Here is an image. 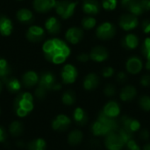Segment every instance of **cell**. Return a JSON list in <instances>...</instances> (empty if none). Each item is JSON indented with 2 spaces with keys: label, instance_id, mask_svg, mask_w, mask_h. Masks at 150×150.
I'll list each match as a JSON object with an SVG mask.
<instances>
[{
  "label": "cell",
  "instance_id": "cell-1",
  "mask_svg": "<svg viewBox=\"0 0 150 150\" xmlns=\"http://www.w3.org/2000/svg\"><path fill=\"white\" fill-rule=\"evenodd\" d=\"M45 58L53 64H62L69 57L71 49L69 44L62 39L51 38L46 40L42 46Z\"/></svg>",
  "mask_w": 150,
  "mask_h": 150
},
{
  "label": "cell",
  "instance_id": "cell-2",
  "mask_svg": "<svg viewBox=\"0 0 150 150\" xmlns=\"http://www.w3.org/2000/svg\"><path fill=\"white\" fill-rule=\"evenodd\" d=\"M120 128V123L115 118L106 116L101 112L98 117V120L93 123L91 127L92 133L95 136H106L112 132L118 131Z\"/></svg>",
  "mask_w": 150,
  "mask_h": 150
},
{
  "label": "cell",
  "instance_id": "cell-3",
  "mask_svg": "<svg viewBox=\"0 0 150 150\" xmlns=\"http://www.w3.org/2000/svg\"><path fill=\"white\" fill-rule=\"evenodd\" d=\"M33 97L29 92H23L17 96L14 101V109L19 117L26 116L33 109Z\"/></svg>",
  "mask_w": 150,
  "mask_h": 150
},
{
  "label": "cell",
  "instance_id": "cell-4",
  "mask_svg": "<svg viewBox=\"0 0 150 150\" xmlns=\"http://www.w3.org/2000/svg\"><path fill=\"white\" fill-rule=\"evenodd\" d=\"M77 3L71 0H58L56 1L54 10L57 15L62 19H69L71 18L76 9Z\"/></svg>",
  "mask_w": 150,
  "mask_h": 150
},
{
  "label": "cell",
  "instance_id": "cell-5",
  "mask_svg": "<svg viewBox=\"0 0 150 150\" xmlns=\"http://www.w3.org/2000/svg\"><path fill=\"white\" fill-rule=\"evenodd\" d=\"M117 33L116 26L111 22H104L96 29V36L101 40H108L114 37Z\"/></svg>",
  "mask_w": 150,
  "mask_h": 150
},
{
  "label": "cell",
  "instance_id": "cell-6",
  "mask_svg": "<svg viewBox=\"0 0 150 150\" xmlns=\"http://www.w3.org/2000/svg\"><path fill=\"white\" fill-rule=\"evenodd\" d=\"M138 25H139V19L137 16L129 12L122 14L119 18L120 27L126 32L134 30L138 26Z\"/></svg>",
  "mask_w": 150,
  "mask_h": 150
},
{
  "label": "cell",
  "instance_id": "cell-7",
  "mask_svg": "<svg viewBox=\"0 0 150 150\" xmlns=\"http://www.w3.org/2000/svg\"><path fill=\"white\" fill-rule=\"evenodd\" d=\"M105 146L108 150H121L124 148L125 143L118 134V131H115L105 136Z\"/></svg>",
  "mask_w": 150,
  "mask_h": 150
},
{
  "label": "cell",
  "instance_id": "cell-8",
  "mask_svg": "<svg viewBox=\"0 0 150 150\" xmlns=\"http://www.w3.org/2000/svg\"><path fill=\"white\" fill-rule=\"evenodd\" d=\"M61 76L64 83L70 84L76 82L78 76V71L74 65L68 63L62 67L61 71Z\"/></svg>",
  "mask_w": 150,
  "mask_h": 150
},
{
  "label": "cell",
  "instance_id": "cell-9",
  "mask_svg": "<svg viewBox=\"0 0 150 150\" xmlns=\"http://www.w3.org/2000/svg\"><path fill=\"white\" fill-rule=\"evenodd\" d=\"M120 5L129 13H132L137 17L145 12L141 0H120Z\"/></svg>",
  "mask_w": 150,
  "mask_h": 150
},
{
  "label": "cell",
  "instance_id": "cell-10",
  "mask_svg": "<svg viewBox=\"0 0 150 150\" xmlns=\"http://www.w3.org/2000/svg\"><path fill=\"white\" fill-rule=\"evenodd\" d=\"M25 37L30 42H40L45 37V29L40 25H31L25 33Z\"/></svg>",
  "mask_w": 150,
  "mask_h": 150
},
{
  "label": "cell",
  "instance_id": "cell-11",
  "mask_svg": "<svg viewBox=\"0 0 150 150\" xmlns=\"http://www.w3.org/2000/svg\"><path fill=\"white\" fill-rule=\"evenodd\" d=\"M56 83L57 81L55 76L50 71H44L39 76V86L43 88L47 91L53 90Z\"/></svg>",
  "mask_w": 150,
  "mask_h": 150
},
{
  "label": "cell",
  "instance_id": "cell-12",
  "mask_svg": "<svg viewBox=\"0 0 150 150\" xmlns=\"http://www.w3.org/2000/svg\"><path fill=\"white\" fill-rule=\"evenodd\" d=\"M83 38V30L77 26H72L69 28L65 33L66 40L72 45L78 44Z\"/></svg>",
  "mask_w": 150,
  "mask_h": 150
},
{
  "label": "cell",
  "instance_id": "cell-13",
  "mask_svg": "<svg viewBox=\"0 0 150 150\" xmlns=\"http://www.w3.org/2000/svg\"><path fill=\"white\" fill-rule=\"evenodd\" d=\"M142 68H143V62L137 55H133L129 57L126 62V69L127 72L132 75L139 74L142 70Z\"/></svg>",
  "mask_w": 150,
  "mask_h": 150
},
{
  "label": "cell",
  "instance_id": "cell-14",
  "mask_svg": "<svg viewBox=\"0 0 150 150\" xmlns=\"http://www.w3.org/2000/svg\"><path fill=\"white\" fill-rule=\"evenodd\" d=\"M120 127L134 134L136 131L140 130L141 123L139 120H135V119H134L128 115H124L120 119Z\"/></svg>",
  "mask_w": 150,
  "mask_h": 150
},
{
  "label": "cell",
  "instance_id": "cell-15",
  "mask_svg": "<svg viewBox=\"0 0 150 150\" xmlns=\"http://www.w3.org/2000/svg\"><path fill=\"white\" fill-rule=\"evenodd\" d=\"M109 58V52L106 47L103 46L94 47L90 53V59L96 62H102Z\"/></svg>",
  "mask_w": 150,
  "mask_h": 150
},
{
  "label": "cell",
  "instance_id": "cell-16",
  "mask_svg": "<svg viewBox=\"0 0 150 150\" xmlns=\"http://www.w3.org/2000/svg\"><path fill=\"white\" fill-rule=\"evenodd\" d=\"M56 0H33V7L39 13H47L54 9Z\"/></svg>",
  "mask_w": 150,
  "mask_h": 150
},
{
  "label": "cell",
  "instance_id": "cell-17",
  "mask_svg": "<svg viewBox=\"0 0 150 150\" xmlns=\"http://www.w3.org/2000/svg\"><path fill=\"white\" fill-rule=\"evenodd\" d=\"M82 8L87 16H96L100 12L101 10L100 4L98 0H83Z\"/></svg>",
  "mask_w": 150,
  "mask_h": 150
},
{
  "label": "cell",
  "instance_id": "cell-18",
  "mask_svg": "<svg viewBox=\"0 0 150 150\" xmlns=\"http://www.w3.org/2000/svg\"><path fill=\"white\" fill-rule=\"evenodd\" d=\"M44 29L50 34L52 35H55L58 34L61 31V22L59 21V19L54 17V16H51L49 18H47V20L45 21L44 24Z\"/></svg>",
  "mask_w": 150,
  "mask_h": 150
},
{
  "label": "cell",
  "instance_id": "cell-19",
  "mask_svg": "<svg viewBox=\"0 0 150 150\" xmlns=\"http://www.w3.org/2000/svg\"><path fill=\"white\" fill-rule=\"evenodd\" d=\"M121 47L126 50H134L139 45V38L134 33H127L121 39Z\"/></svg>",
  "mask_w": 150,
  "mask_h": 150
},
{
  "label": "cell",
  "instance_id": "cell-20",
  "mask_svg": "<svg viewBox=\"0 0 150 150\" xmlns=\"http://www.w3.org/2000/svg\"><path fill=\"white\" fill-rule=\"evenodd\" d=\"M13 32V24L10 18L0 15V34L4 37L10 36Z\"/></svg>",
  "mask_w": 150,
  "mask_h": 150
},
{
  "label": "cell",
  "instance_id": "cell-21",
  "mask_svg": "<svg viewBox=\"0 0 150 150\" xmlns=\"http://www.w3.org/2000/svg\"><path fill=\"white\" fill-rule=\"evenodd\" d=\"M16 18L22 24H31L34 20V14L27 8H21L17 11Z\"/></svg>",
  "mask_w": 150,
  "mask_h": 150
},
{
  "label": "cell",
  "instance_id": "cell-22",
  "mask_svg": "<svg viewBox=\"0 0 150 150\" xmlns=\"http://www.w3.org/2000/svg\"><path fill=\"white\" fill-rule=\"evenodd\" d=\"M70 119L66 116V115H59L57 116V118L53 121L52 123V127L54 130L57 131H65L69 128V127L70 126Z\"/></svg>",
  "mask_w": 150,
  "mask_h": 150
},
{
  "label": "cell",
  "instance_id": "cell-23",
  "mask_svg": "<svg viewBox=\"0 0 150 150\" xmlns=\"http://www.w3.org/2000/svg\"><path fill=\"white\" fill-rule=\"evenodd\" d=\"M137 96V90L133 85H126L124 86L120 93V98L124 102L132 101Z\"/></svg>",
  "mask_w": 150,
  "mask_h": 150
},
{
  "label": "cell",
  "instance_id": "cell-24",
  "mask_svg": "<svg viewBox=\"0 0 150 150\" xmlns=\"http://www.w3.org/2000/svg\"><path fill=\"white\" fill-rule=\"evenodd\" d=\"M99 84V77L95 73H89L83 79V88L86 91H92Z\"/></svg>",
  "mask_w": 150,
  "mask_h": 150
},
{
  "label": "cell",
  "instance_id": "cell-25",
  "mask_svg": "<svg viewBox=\"0 0 150 150\" xmlns=\"http://www.w3.org/2000/svg\"><path fill=\"white\" fill-rule=\"evenodd\" d=\"M39 83V76L35 71H26L22 76V83L25 87H33Z\"/></svg>",
  "mask_w": 150,
  "mask_h": 150
},
{
  "label": "cell",
  "instance_id": "cell-26",
  "mask_svg": "<svg viewBox=\"0 0 150 150\" xmlns=\"http://www.w3.org/2000/svg\"><path fill=\"white\" fill-rule=\"evenodd\" d=\"M103 112L108 117L116 118L120 113V106L116 101H110L104 106Z\"/></svg>",
  "mask_w": 150,
  "mask_h": 150
},
{
  "label": "cell",
  "instance_id": "cell-27",
  "mask_svg": "<svg viewBox=\"0 0 150 150\" xmlns=\"http://www.w3.org/2000/svg\"><path fill=\"white\" fill-rule=\"evenodd\" d=\"M8 91L11 93H16L20 91L21 89V83L18 79L15 77H7L5 80H4Z\"/></svg>",
  "mask_w": 150,
  "mask_h": 150
},
{
  "label": "cell",
  "instance_id": "cell-28",
  "mask_svg": "<svg viewBox=\"0 0 150 150\" xmlns=\"http://www.w3.org/2000/svg\"><path fill=\"white\" fill-rule=\"evenodd\" d=\"M74 120L79 126H84L88 121V116L87 113L83 111V109L78 107L74 112Z\"/></svg>",
  "mask_w": 150,
  "mask_h": 150
},
{
  "label": "cell",
  "instance_id": "cell-29",
  "mask_svg": "<svg viewBox=\"0 0 150 150\" xmlns=\"http://www.w3.org/2000/svg\"><path fill=\"white\" fill-rule=\"evenodd\" d=\"M11 74V67L6 59L0 57V79L3 81L9 77Z\"/></svg>",
  "mask_w": 150,
  "mask_h": 150
},
{
  "label": "cell",
  "instance_id": "cell-30",
  "mask_svg": "<svg viewBox=\"0 0 150 150\" xmlns=\"http://www.w3.org/2000/svg\"><path fill=\"white\" fill-rule=\"evenodd\" d=\"M83 133L79 130H73L68 137V142L70 145L72 146H76L78 145L82 141H83Z\"/></svg>",
  "mask_w": 150,
  "mask_h": 150
},
{
  "label": "cell",
  "instance_id": "cell-31",
  "mask_svg": "<svg viewBox=\"0 0 150 150\" xmlns=\"http://www.w3.org/2000/svg\"><path fill=\"white\" fill-rule=\"evenodd\" d=\"M82 27L84 30H91L97 25V19L93 16H86L82 19Z\"/></svg>",
  "mask_w": 150,
  "mask_h": 150
},
{
  "label": "cell",
  "instance_id": "cell-32",
  "mask_svg": "<svg viewBox=\"0 0 150 150\" xmlns=\"http://www.w3.org/2000/svg\"><path fill=\"white\" fill-rule=\"evenodd\" d=\"M46 147V142L42 139H36L27 145L28 150H45Z\"/></svg>",
  "mask_w": 150,
  "mask_h": 150
},
{
  "label": "cell",
  "instance_id": "cell-33",
  "mask_svg": "<svg viewBox=\"0 0 150 150\" xmlns=\"http://www.w3.org/2000/svg\"><path fill=\"white\" fill-rule=\"evenodd\" d=\"M63 104L67 105H72L76 102V94L73 91H66L62 98Z\"/></svg>",
  "mask_w": 150,
  "mask_h": 150
},
{
  "label": "cell",
  "instance_id": "cell-34",
  "mask_svg": "<svg viewBox=\"0 0 150 150\" xmlns=\"http://www.w3.org/2000/svg\"><path fill=\"white\" fill-rule=\"evenodd\" d=\"M141 52L147 61H150V37H147L143 40L141 47Z\"/></svg>",
  "mask_w": 150,
  "mask_h": 150
},
{
  "label": "cell",
  "instance_id": "cell-35",
  "mask_svg": "<svg viewBox=\"0 0 150 150\" xmlns=\"http://www.w3.org/2000/svg\"><path fill=\"white\" fill-rule=\"evenodd\" d=\"M10 132L13 136H19L23 132V125L19 121H14L10 126Z\"/></svg>",
  "mask_w": 150,
  "mask_h": 150
},
{
  "label": "cell",
  "instance_id": "cell-36",
  "mask_svg": "<svg viewBox=\"0 0 150 150\" xmlns=\"http://www.w3.org/2000/svg\"><path fill=\"white\" fill-rule=\"evenodd\" d=\"M118 134H120V136L122 139L125 145H126V143L127 142L134 139V133H131V132H129V131H127V130H126V129H124V128H122L120 127L118 129Z\"/></svg>",
  "mask_w": 150,
  "mask_h": 150
},
{
  "label": "cell",
  "instance_id": "cell-37",
  "mask_svg": "<svg viewBox=\"0 0 150 150\" xmlns=\"http://www.w3.org/2000/svg\"><path fill=\"white\" fill-rule=\"evenodd\" d=\"M139 105L140 107L145 111L149 112L150 111V97L148 95H143L139 99Z\"/></svg>",
  "mask_w": 150,
  "mask_h": 150
},
{
  "label": "cell",
  "instance_id": "cell-38",
  "mask_svg": "<svg viewBox=\"0 0 150 150\" xmlns=\"http://www.w3.org/2000/svg\"><path fill=\"white\" fill-rule=\"evenodd\" d=\"M118 0H102V7L106 11H113L116 9Z\"/></svg>",
  "mask_w": 150,
  "mask_h": 150
},
{
  "label": "cell",
  "instance_id": "cell-39",
  "mask_svg": "<svg viewBox=\"0 0 150 150\" xmlns=\"http://www.w3.org/2000/svg\"><path fill=\"white\" fill-rule=\"evenodd\" d=\"M116 87L112 83L107 84L104 89V93L106 97H113L116 94Z\"/></svg>",
  "mask_w": 150,
  "mask_h": 150
},
{
  "label": "cell",
  "instance_id": "cell-40",
  "mask_svg": "<svg viewBox=\"0 0 150 150\" xmlns=\"http://www.w3.org/2000/svg\"><path fill=\"white\" fill-rule=\"evenodd\" d=\"M114 75V69L112 67H105L103 69H102V76L105 77V78H109V77H112V76Z\"/></svg>",
  "mask_w": 150,
  "mask_h": 150
},
{
  "label": "cell",
  "instance_id": "cell-41",
  "mask_svg": "<svg viewBox=\"0 0 150 150\" xmlns=\"http://www.w3.org/2000/svg\"><path fill=\"white\" fill-rule=\"evenodd\" d=\"M141 26H142V30L144 33L146 34H149L150 33V19L149 18H146V19H143L142 24H141Z\"/></svg>",
  "mask_w": 150,
  "mask_h": 150
},
{
  "label": "cell",
  "instance_id": "cell-42",
  "mask_svg": "<svg viewBox=\"0 0 150 150\" xmlns=\"http://www.w3.org/2000/svg\"><path fill=\"white\" fill-rule=\"evenodd\" d=\"M125 146L127 147V150H141L140 146L136 143V142L134 139L127 142Z\"/></svg>",
  "mask_w": 150,
  "mask_h": 150
},
{
  "label": "cell",
  "instance_id": "cell-43",
  "mask_svg": "<svg viewBox=\"0 0 150 150\" xmlns=\"http://www.w3.org/2000/svg\"><path fill=\"white\" fill-rule=\"evenodd\" d=\"M127 79H128L127 75L125 72H123V71L119 72L117 74V76H116V81L119 83H127Z\"/></svg>",
  "mask_w": 150,
  "mask_h": 150
},
{
  "label": "cell",
  "instance_id": "cell-44",
  "mask_svg": "<svg viewBox=\"0 0 150 150\" xmlns=\"http://www.w3.org/2000/svg\"><path fill=\"white\" fill-rule=\"evenodd\" d=\"M140 83L143 87H150V74H145L141 77Z\"/></svg>",
  "mask_w": 150,
  "mask_h": 150
},
{
  "label": "cell",
  "instance_id": "cell-45",
  "mask_svg": "<svg viewBox=\"0 0 150 150\" xmlns=\"http://www.w3.org/2000/svg\"><path fill=\"white\" fill-rule=\"evenodd\" d=\"M34 94H35V97L39 99H42L46 97V94H47V91L44 90L43 88L38 86V88L35 90L34 91Z\"/></svg>",
  "mask_w": 150,
  "mask_h": 150
},
{
  "label": "cell",
  "instance_id": "cell-46",
  "mask_svg": "<svg viewBox=\"0 0 150 150\" xmlns=\"http://www.w3.org/2000/svg\"><path fill=\"white\" fill-rule=\"evenodd\" d=\"M150 137V133L148 129H142L140 133V138L142 140V141H149Z\"/></svg>",
  "mask_w": 150,
  "mask_h": 150
},
{
  "label": "cell",
  "instance_id": "cell-47",
  "mask_svg": "<svg viewBox=\"0 0 150 150\" xmlns=\"http://www.w3.org/2000/svg\"><path fill=\"white\" fill-rule=\"evenodd\" d=\"M76 59L80 62H87L90 60V54H88L86 53H82V54H80L77 55Z\"/></svg>",
  "mask_w": 150,
  "mask_h": 150
},
{
  "label": "cell",
  "instance_id": "cell-48",
  "mask_svg": "<svg viewBox=\"0 0 150 150\" xmlns=\"http://www.w3.org/2000/svg\"><path fill=\"white\" fill-rule=\"evenodd\" d=\"M142 4L143 7L144 11H150V0H141Z\"/></svg>",
  "mask_w": 150,
  "mask_h": 150
},
{
  "label": "cell",
  "instance_id": "cell-49",
  "mask_svg": "<svg viewBox=\"0 0 150 150\" xmlns=\"http://www.w3.org/2000/svg\"><path fill=\"white\" fill-rule=\"evenodd\" d=\"M6 134H5V131L0 127V142H3L5 140Z\"/></svg>",
  "mask_w": 150,
  "mask_h": 150
},
{
  "label": "cell",
  "instance_id": "cell-50",
  "mask_svg": "<svg viewBox=\"0 0 150 150\" xmlns=\"http://www.w3.org/2000/svg\"><path fill=\"white\" fill-rule=\"evenodd\" d=\"M145 68L148 71H150V61H147V62L145 64Z\"/></svg>",
  "mask_w": 150,
  "mask_h": 150
},
{
  "label": "cell",
  "instance_id": "cell-51",
  "mask_svg": "<svg viewBox=\"0 0 150 150\" xmlns=\"http://www.w3.org/2000/svg\"><path fill=\"white\" fill-rule=\"evenodd\" d=\"M143 150H150V142L146 143V144L143 146Z\"/></svg>",
  "mask_w": 150,
  "mask_h": 150
},
{
  "label": "cell",
  "instance_id": "cell-52",
  "mask_svg": "<svg viewBox=\"0 0 150 150\" xmlns=\"http://www.w3.org/2000/svg\"><path fill=\"white\" fill-rule=\"evenodd\" d=\"M1 89H2V83H1V82H0V91H1Z\"/></svg>",
  "mask_w": 150,
  "mask_h": 150
},
{
  "label": "cell",
  "instance_id": "cell-53",
  "mask_svg": "<svg viewBox=\"0 0 150 150\" xmlns=\"http://www.w3.org/2000/svg\"><path fill=\"white\" fill-rule=\"evenodd\" d=\"M17 1H23V0H17Z\"/></svg>",
  "mask_w": 150,
  "mask_h": 150
}]
</instances>
